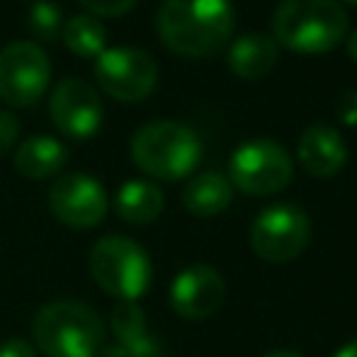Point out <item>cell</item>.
Segmentation results:
<instances>
[{"mask_svg":"<svg viewBox=\"0 0 357 357\" xmlns=\"http://www.w3.org/2000/svg\"><path fill=\"white\" fill-rule=\"evenodd\" d=\"M340 120L349 126L357 123V92H346L340 98Z\"/></svg>","mask_w":357,"mask_h":357,"instance_id":"cell-24","label":"cell"},{"mask_svg":"<svg viewBox=\"0 0 357 357\" xmlns=\"http://www.w3.org/2000/svg\"><path fill=\"white\" fill-rule=\"evenodd\" d=\"M231 190L234 187L223 173L206 170L190 178V184L181 192V201L195 218H212L231 204Z\"/></svg>","mask_w":357,"mask_h":357,"instance_id":"cell-18","label":"cell"},{"mask_svg":"<svg viewBox=\"0 0 357 357\" xmlns=\"http://www.w3.org/2000/svg\"><path fill=\"white\" fill-rule=\"evenodd\" d=\"M50 86V59L33 42H11L0 50V100L33 106Z\"/></svg>","mask_w":357,"mask_h":357,"instance_id":"cell-8","label":"cell"},{"mask_svg":"<svg viewBox=\"0 0 357 357\" xmlns=\"http://www.w3.org/2000/svg\"><path fill=\"white\" fill-rule=\"evenodd\" d=\"M50 212L70 229H92L106 218L109 198L98 178L89 173H64L47 192Z\"/></svg>","mask_w":357,"mask_h":357,"instance_id":"cell-10","label":"cell"},{"mask_svg":"<svg viewBox=\"0 0 357 357\" xmlns=\"http://www.w3.org/2000/svg\"><path fill=\"white\" fill-rule=\"evenodd\" d=\"M335 357H357V337H351L349 343H343V346L335 351Z\"/></svg>","mask_w":357,"mask_h":357,"instance_id":"cell-25","label":"cell"},{"mask_svg":"<svg viewBox=\"0 0 357 357\" xmlns=\"http://www.w3.org/2000/svg\"><path fill=\"white\" fill-rule=\"evenodd\" d=\"M296 156L310 176L332 178L335 173L343 170V165L349 159V148L337 128H332L326 123H315V126L304 128V134L298 137Z\"/></svg>","mask_w":357,"mask_h":357,"instance_id":"cell-13","label":"cell"},{"mask_svg":"<svg viewBox=\"0 0 357 357\" xmlns=\"http://www.w3.org/2000/svg\"><path fill=\"white\" fill-rule=\"evenodd\" d=\"M0 357H36V349L22 337H8L0 343Z\"/></svg>","mask_w":357,"mask_h":357,"instance_id":"cell-23","label":"cell"},{"mask_svg":"<svg viewBox=\"0 0 357 357\" xmlns=\"http://www.w3.org/2000/svg\"><path fill=\"white\" fill-rule=\"evenodd\" d=\"M95 78L106 95L134 103L153 92L159 70L139 47H106L95 59Z\"/></svg>","mask_w":357,"mask_h":357,"instance_id":"cell-9","label":"cell"},{"mask_svg":"<svg viewBox=\"0 0 357 357\" xmlns=\"http://www.w3.org/2000/svg\"><path fill=\"white\" fill-rule=\"evenodd\" d=\"M279 45L271 33H243L229 45V67L240 78H262L276 67Z\"/></svg>","mask_w":357,"mask_h":357,"instance_id":"cell-15","label":"cell"},{"mask_svg":"<svg viewBox=\"0 0 357 357\" xmlns=\"http://www.w3.org/2000/svg\"><path fill=\"white\" fill-rule=\"evenodd\" d=\"M346 3H351V6H357V0H346Z\"/></svg>","mask_w":357,"mask_h":357,"instance_id":"cell-29","label":"cell"},{"mask_svg":"<svg viewBox=\"0 0 357 357\" xmlns=\"http://www.w3.org/2000/svg\"><path fill=\"white\" fill-rule=\"evenodd\" d=\"M112 343L120 357H162V343L148 326V315L137 301H117L109 318Z\"/></svg>","mask_w":357,"mask_h":357,"instance_id":"cell-14","label":"cell"},{"mask_svg":"<svg viewBox=\"0 0 357 357\" xmlns=\"http://www.w3.org/2000/svg\"><path fill=\"white\" fill-rule=\"evenodd\" d=\"M162 206H165V195L148 178H131L120 184V190L114 192V212L131 226L153 223L162 215Z\"/></svg>","mask_w":357,"mask_h":357,"instance_id":"cell-17","label":"cell"},{"mask_svg":"<svg viewBox=\"0 0 357 357\" xmlns=\"http://www.w3.org/2000/svg\"><path fill=\"white\" fill-rule=\"evenodd\" d=\"M346 50H349V56L357 61V31L349 33V39H346Z\"/></svg>","mask_w":357,"mask_h":357,"instance_id":"cell-26","label":"cell"},{"mask_svg":"<svg viewBox=\"0 0 357 357\" xmlns=\"http://www.w3.org/2000/svg\"><path fill=\"white\" fill-rule=\"evenodd\" d=\"M89 271L100 290L117 301H137L151 287V257L148 251L123 234H106L92 245Z\"/></svg>","mask_w":357,"mask_h":357,"instance_id":"cell-5","label":"cell"},{"mask_svg":"<svg viewBox=\"0 0 357 357\" xmlns=\"http://www.w3.org/2000/svg\"><path fill=\"white\" fill-rule=\"evenodd\" d=\"M201 139L198 134L176 120H151L139 126L131 137V159L134 165L162 181L187 178L201 162Z\"/></svg>","mask_w":357,"mask_h":357,"instance_id":"cell-4","label":"cell"},{"mask_svg":"<svg viewBox=\"0 0 357 357\" xmlns=\"http://www.w3.org/2000/svg\"><path fill=\"white\" fill-rule=\"evenodd\" d=\"M234 20L237 14L229 0H165L156 14V28L170 50L209 56L229 42Z\"/></svg>","mask_w":357,"mask_h":357,"instance_id":"cell-1","label":"cell"},{"mask_svg":"<svg viewBox=\"0 0 357 357\" xmlns=\"http://www.w3.org/2000/svg\"><path fill=\"white\" fill-rule=\"evenodd\" d=\"M349 14L337 0H282L273 39L293 53H326L346 39Z\"/></svg>","mask_w":357,"mask_h":357,"instance_id":"cell-3","label":"cell"},{"mask_svg":"<svg viewBox=\"0 0 357 357\" xmlns=\"http://www.w3.org/2000/svg\"><path fill=\"white\" fill-rule=\"evenodd\" d=\"M33 349L45 357H98L106 346L100 315L84 301L61 298L45 304L31 324Z\"/></svg>","mask_w":357,"mask_h":357,"instance_id":"cell-2","label":"cell"},{"mask_svg":"<svg viewBox=\"0 0 357 357\" xmlns=\"http://www.w3.org/2000/svg\"><path fill=\"white\" fill-rule=\"evenodd\" d=\"M248 240L259 259L290 262L310 243V218L296 204H273L254 218Z\"/></svg>","mask_w":357,"mask_h":357,"instance_id":"cell-7","label":"cell"},{"mask_svg":"<svg viewBox=\"0 0 357 357\" xmlns=\"http://www.w3.org/2000/svg\"><path fill=\"white\" fill-rule=\"evenodd\" d=\"M265 357H301L298 351H290V349H276V351H268Z\"/></svg>","mask_w":357,"mask_h":357,"instance_id":"cell-27","label":"cell"},{"mask_svg":"<svg viewBox=\"0 0 357 357\" xmlns=\"http://www.w3.org/2000/svg\"><path fill=\"white\" fill-rule=\"evenodd\" d=\"M17 131H20V123L11 112L0 109V156H6V151L14 145L17 139Z\"/></svg>","mask_w":357,"mask_h":357,"instance_id":"cell-22","label":"cell"},{"mask_svg":"<svg viewBox=\"0 0 357 357\" xmlns=\"http://www.w3.org/2000/svg\"><path fill=\"white\" fill-rule=\"evenodd\" d=\"M61 28H64V20H61V8L50 0H36L31 8H28V31L42 39V42H53L61 36Z\"/></svg>","mask_w":357,"mask_h":357,"instance_id":"cell-20","label":"cell"},{"mask_svg":"<svg viewBox=\"0 0 357 357\" xmlns=\"http://www.w3.org/2000/svg\"><path fill=\"white\" fill-rule=\"evenodd\" d=\"M98 357H120V354H117V351H114V346H103V349H100V354H98Z\"/></svg>","mask_w":357,"mask_h":357,"instance_id":"cell-28","label":"cell"},{"mask_svg":"<svg viewBox=\"0 0 357 357\" xmlns=\"http://www.w3.org/2000/svg\"><path fill=\"white\" fill-rule=\"evenodd\" d=\"M84 8H89L98 17H120L126 14L137 0H78Z\"/></svg>","mask_w":357,"mask_h":357,"instance_id":"cell-21","label":"cell"},{"mask_svg":"<svg viewBox=\"0 0 357 357\" xmlns=\"http://www.w3.org/2000/svg\"><path fill=\"white\" fill-rule=\"evenodd\" d=\"M50 120L67 137H95L103 123V103L98 89L84 78H61L50 92Z\"/></svg>","mask_w":357,"mask_h":357,"instance_id":"cell-11","label":"cell"},{"mask_svg":"<svg viewBox=\"0 0 357 357\" xmlns=\"http://www.w3.org/2000/svg\"><path fill=\"white\" fill-rule=\"evenodd\" d=\"M226 296V282L212 265H190L176 273L170 282V307L176 315L187 321H204L209 318Z\"/></svg>","mask_w":357,"mask_h":357,"instance_id":"cell-12","label":"cell"},{"mask_svg":"<svg viewBox=\"0 0 357 357\" xmlns=\"http://www.w3.org/2000/svg\"><path fill=\"white\" fill-rule=\"evenodd\" d=\"M64 162H67V148L59 139L42 137V134L22 139L17 145V151H14L17 173L25 176V178H33V181L56 176L64 167Z\"/></svg>","mask_w":357,"mask_h":357,"instance_id":"cell-16","label":"cell"},{"mask_svg":"<svg viewBox=\"0 0 357 357\" xmlns=\"http://www.w3.org/2000/svg\"><path fill=\"white\" fill-rule=\"evenodd\" d=\"M61 39H64L67 50L81 59H92V56L98 59L106 50V31L98 22V17H92V14L70 17L61 28Z\"/></svg>","mask_w":357,"mask_h":357,"instance_id":"cell-19","label":"cell"},{"mask_svg":"<svg viewBox=\"0 0 357 357\" xmlns=\"http://www.w3.org/2000/svg\"><path fill=\"white\" fill-rule=\"evenodd\" d=\"M226 178L245 195H273L290 184L293 159L287 148L273 139H248L234 148Z\"/></svg>","mask_w":357,"mask_h":357,"instance_id":"cell-6","label":"cell"}]
</instances>
